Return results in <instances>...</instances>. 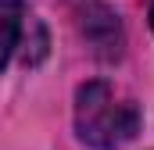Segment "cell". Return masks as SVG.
<instances>
[{
    "mask_svg": "<svg viewBox=\"0 0 154 150\" xmlns=\"http://www.w3.org/2000/svg\"><path fill=\"white\" fill-rule=\"evenodd\" d=\"M22 36V4L18 0H0V72L7 68L14 46Z\"/></svg>",
    "mask_w": 154,
    "mask_h": 150,
    "instance_id": "cell-3",
    "label": "cell"
},
{
    "mask_svg": "<svg viewBox=\"0 0 154 150\" xmlns=\"http://www.w3.org/2000/svg\"><path fill=\"white\" fill-rule=\"evenodd\" d=\"M75 132L93 150H118L140 132V107L111 82L93 79L75 93Z\"/></svg>",
    "mask_w": 154,
    "mask_h": 150,
    "instance_id": "cell-1",
    "label": "cell"
},
{
    "mask_svg": "<svg viewBox=\"0 0 154 150\" xmlns=\"http://www.w3.org/2000/svg\"><path fill=\"white\" fill-rule=\"evenodd\" d=\"M82 32L93 39V46H97L100 57H118V50H122V29H118V18L108 7L93 4V11H86V18H82Z\"/></svg>",
    "mask_w": 154,
    "mask_h": 150,
    "instance_id": "cell-2",
    "label": "cell"
},
{
    "mask_svg": "<svg viewBox=\"0 0 154 150\" xmlns=\"http://www.w3.org/2000/svg\"><path fill=\"white\" fill-rule=\"evenodd\" d=\"M147 18H151V29H154V0H147Z\"/></svg>",
    "mask_w": 154,
    "mask_h": 150,
    "instance_id": "cell-4",
    "label": "cell"
}]
</instances>
